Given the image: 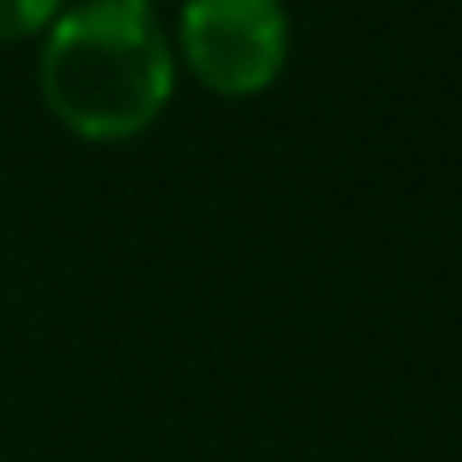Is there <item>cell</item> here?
<instances>
[{
  "instance_id": "obj_2",
  "label": "cell",
  "mask_w": 462,
  "mask_h": 462,
  "mask_svg": "<svg viewBox=\"0 0 462 462\" xmlns=\"http://www.w3.org/2000/svg\"><path fill=\"white\" fill-rule=\"evenodd\" d=\"M180 45L204 85L254 95L283 70L289 15L283 0H184Z\"/></svg>"
},
{
  "instance_id": "obj_1",
  "label": "cell",
  "mask_w": 462,
  "mask_h": 462,
  "mask_svg": "<svg viewBox=\"0 0 462 462\" xmlns=\"http://www.w3.org/2000/svg\"><path fill=\"white\" fill-rule=\"evenodd\" d=\"M51 110L85 140H130L164 110L174 55L150 0H80L41 51Z\"/></svg>"
},
{
  "instance_id": "obj_3",
  "label": "cell",
  "mask_w": 462,
  "mask_h": 462,
  "mask_svg": "<svg viewBox=\"0 0 462 462\" xmlns=\"http://www.w3.org/2000/svg\"><path fill=\"white\" fill-rule=\"evenodd\" d=\"M55 11H60V0H0V41L41 31V25H51Z\"/></svg>"
}]
</instances>
